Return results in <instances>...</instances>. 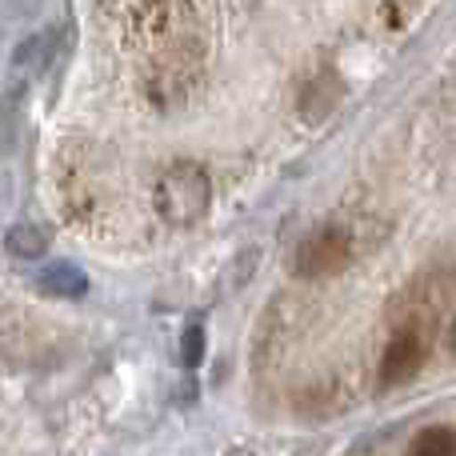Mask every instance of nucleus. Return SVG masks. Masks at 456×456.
Segmentation results:
<instances>
[{"label":"nucleus","instance_id":"8","mask_svg":"<svg viewBox=\"0 0 456 456\" xmlns=\"http://www.w3.org/2000/svg\"><path fill=\"white\" fill-rule=\"evenodd\" d=\"M181 361L189 364V369H197V364L205 361V329H197V324H192V329L184 332V340H181Z\"/></svg>","mask_w":456,"mask_h":456},{"label":"nucleus","instance_id":"1","mask_svg":"<svg viewBox=\"0 0 456 456\" xmlns=\"http://www.w3.org/2000/svg\"><path fill=\"white\" fill-rule=\"evenodd\" d=\"M208 200H213V184L208 173L200 165H168L157 181V213L168 224L189 228L208 213Z\"/></svg>","mask_w":456,"mask_h":456},{"label":"nucleus","instance_id":"7","mask_svg":"<svg viewBox=\"0 0 456 456\" xmlns=\"http://www.w3.org/2000/svg\"><path fill=\"white\" fill-rule=\"evenodd\" d=\"M53 56V32H40V37L24 40V48L16 53V64H28V72H40Z\"/></svg>","mask_w":456,"mask_h":456},{"label":"nucleus","instance_id":"2","mask_svg":"<svg viewBox=\"0 0 456 456\" xmlns=\"http://www.w3.org/2000/svg\"><path fill=\"white\" fill-rule=\"evenodd\" d=\"M353 256V232L348 228H321L313 232L305 244L297 248V273L300 276H329V273H340Z\"/></svg>","mask_w":456,"mask_h":456},{"label":"nucleus","instance_id":"5","mask_svg":"<svg viewBox=\"0 0 456 456\" xmlns=\"http://www.w3.org/2000/svg\"><path fill=\"white\" fill-rule=\"evenodd\" d=\"M45 248H48V236L40 232V228H32V224L8 228V252H12V256L37 260V256H45Z\"/></svg>","mask_w":456,"mask_h":456},{"label":"nucleus","instance_id":"6","mask_svg":"<svg viewBox=\"0 0 456 456\" xmlns=\"http://www.w3.org/2000/svg\"><path fill=\"white\" fill-rule=\"evenodd\" d=\"M417 456H436V452H456V428H425L420 436H412V444H409Z\"/></svg>","mask_w":456,"mask_h":456},{"label":"nucleus","instance_id":"4","mask_svg":"<svg viewBox=\"0 0 456 456\" xmlns=\"http://www.w3.org/2000/svg\"><path fill=\"white\" fill-rule=\"evenodd\" d=\"M40 289L48 292V297H61V300H77L88 292V276L80 273L77 265H48L45 273H40Z\"/></svg>","mask_w":456,"mask_h":456},{"label":"nucleus","instance_id":"3","mask_svg":"<svg viewBox=\"0 0 456 456\" xmlns=\"http://www.w3.org/2000/svg\"><path fill=\"white\" fill-rule=\"evenodd\" d=\"M428 356V337L420 329H401L393 337V345H388L385 361H380V385L385 388H396L404 385V380H412L420 372V364H425Z\"/></svg>","mask_w":456,"mask_h":456}]
</instances>
